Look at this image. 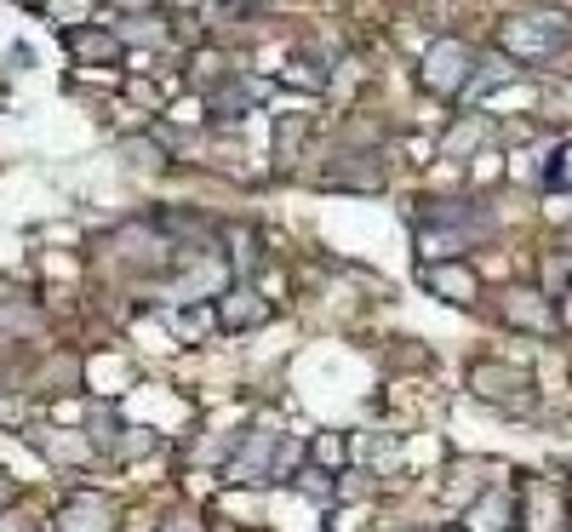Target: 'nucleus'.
Returning <instances> with one entry per match:
<instances>
[{"mask_svg": "<svg viewBox=\"0 0 572 532\" xmlns=\"http://www.w3.org/2000/svg\"><path fill=\"white\" fill-rule=\"evenodd\" d=\"M572 35V18L561 7H532V12H516L503 18V52L510 58H555L561 41Z\"/></svg>", "mask_w": 572, "mask_h": 532, "instance_id": "1", "label": "nucleus"}, {"mask_svg": "<svg viewBox=\"0 0 572 532\" xmlns=\"http://www.w3.org/2000/svg\"><path fill=\"white\" fill-rule=\"evenodd\" d=\"M424 86L429 92H441V97H453V92H464L469 86V75H476V52H469L458 35H441L429 52H424Z\"/></svg>", "mask_w": 572, "mask_h": 532, "instance_id": "2", "label": "nucleus"}, {"mask_svg": "<svg viewBox=\"0 0 572 532\" xmlns=\"http://www.w3.org/2000/svg\"><path fill=\"white\" fill-rule=\"evenodd\" d=\"M476 389L487 395V401H503V407H527L532 401V384L516 367H498V361H481L476 367Z\"/></svg>", "mask_w": 572, "mask_h": 532, "instance_id": "3", "label": "nucleus"}, {"mask_svg": "<svg viewBox=\"0 0 572 532\" xmlns=\"http://www.w3.org/2000/svg\"><path fill=\"white\" fill-rule=\"evenodd\" d=\"M476 241H481V229H441V223H424V229H418V252L435 258V263L453 258V252H464V247H476Z\"/></svg>", "mask_w": 572, "mask_h": 532, "instance_id": "4", "label": "nucleus"}, {"mask_svg": "<svg viewBox=\"0 0 572 532\" xmlns=\"http://www.w3.org/2000/svg\"><path fill=\"white\" fill-rule=\"evenodd\" d=\"M476 275L464 270V263H429V292H441L447 304H476Z\"/></svg>", "mask_w": 572, "mask_h": 532, "instance_id": "5", "label": "nucleus"}, {"mask_svg": "<svg viewBox=\"0 0 572 532\" xmlns=\"http://www.w3.org/2000/svg\"><path fill=\"white\" fill-rule=\"evenodd\" d=\"M503 315H510L516 326H532V332H550L555 326V310L538 292H510V298H503Z\"/></svg>", "mask_w": 572, "mask_h": 532, "instance_id": "6", "label": "nucleus"}, {"mask_svg": "<svg viewBox=\"0 0 572 532\" xmlns=\"http://www.w3.org/2000/svg\"><path fill=\"white\" fill-rule=\"evenodd\" d=\"M469 532H510V498L503 492H487L469 504Z\"/></svg>", "mask_w": 572, "mask_h": 532, "instance_id": "7", "label": "nucleus"}, {"mask_svg": "<svg viewBox=\"0 0 572 532\" xmlns=\"http://www.w3.org/2000/svg\"><path fill=\"white\" fill-rule=\"evenodd\" d=\"M521 70L516 63H503V58H492V63H476V75H469V86H464V97H487V92H498V86H510Z\"/></svg>", "mask_w": 572, "mask_h": 532, "instance_id": "8", "label": "nucleus"}, {"mask_svg": "<svg viewBox=\"0 0 572 532\" xmlns=\"http://www.w3.org/2000/svg\"><path fill=\"white\" fill-rule=\"evenodd\" d=\"M263 315H269V304H258L252 292H229V304H223L229 326H247V321H263Z\"/></svg>", "mask_w": 572, "mask_h": 532, "instance_id": "9", "label": "nucleus"}, {"mask_svg": "<svg viewBox=\"0 0 572 532\" xmlns=\"http://www.w3.org/2000/svg\"><path fill=\"white\" fill-rule=\"evenodd\" d=\"M70 46L81 52V58H115V35H97V29H75V35H70Z\"/></svg>", "mask_w": 572, "mask_h": 532, "instance_id": "10", "label": "nucleus"}, {"mask_svg": "<svg viewBox=\"0 0 572 532\" xmlns=\"http://www.w3.org/2000/svg\"><path fill=\"white\" fill-rule=\"evenodd\" d=\"M572 281V252H550L544 258V292H566Z\"/></svg>", "mask_w": 572, "mask_h": 532, "instance_id": "11", "label": "nucleus"}, {"mask_svg": "<svg viewBox=\"0 0 572 532\" xmlns=\"http://www.w3.org/2000/svg\"><path fill=\"white\" fill-rule=\"evenodd\" d=\"M550 189H555V195H566V189H572V144H561V149H555V160H550Z\"/></svg>", "mask_w": 572, "mask_h": 532, "instance_id": "12", "label": "nucleus"}, {"mask_svg": "<svg viewBox=\"0 0 572 532\" xmlns=\"http://www.w3.org/2000/svg\"><path fill=\"white\" fill-rule=\"evenodd\" d=\"M229 241H235V270H252V258H258V247H252V236H247V229H229Z\"/></svg>", "mask_w": 572, "mask_h": 532, "instance_id": "13", "label": "nucleus"}, {"mask_svg": "<svg viewBox=\"0 0 572 532\" xmlns=\"http://www.w3.org/2000/svg\"><path fill=\"white\" fill-rule=\"evenodd\" d=\"M476 138H481V126H476V121H464V126L453 132V138H447V149H453V155H469V144H476Z\"/></svg>", "mask_w": 572, "mask_h": 532, "instance_id": "14", "label": "nucleus"}, {"mask_svg": "<svg viewBox=\"0 0 572 532\" xmlns=\"http://www.w3.org/2000/svg\"><path fill=\"white\" fill-rule=\"evenodd\" d=\"M212 332V310H189L184 315V338H207Z\"/></svg>", "mask_w": 572, "mask_h": 532, "instance_id": "15", "label": "nucleus"}, {"mask_svg": "<svg viewBox=\"0 0 572 532\" xmlns=\"http://www.w3.org/2000/svg\"><path fill=\"white\" fill-rule=\"evenodd\" d=\"M275 138H281V160H292V144H304V126L281 121V132H275Z\"/></svg>", "mask_w": 572, "mask_h": 532, "instance_id": "16", "label": "nucleus"}, {"mask_svg": "<svg viewBox=\"0 0 572 532\" xmlns=\"http://www.w3.org/2000/svg\"><path fill=\"white\" fill-rule=\"evenodd\" d=\"M339 452H344L339 436H321V441H315V458H321V463H339Z\"/></svg>", "mask_w": 572, "mask_h": 532, "instance_id": "17", "label": "nucleus"}, {"mask_svg": "<svg viewBox=\"0 0 572 532\" xmlns=\"http://www.w3.org/2000/svg\"><path fill=\"white\" fill-rule=\"evenodd\" d=\"M292 463H298V447H281V458H275V470H269V476L287 481V476H292Z\"/></svg>", "mask_w": 572, "mask_h": 532, "instance_id": "18", "label": "nucleus"}, {"mask_svg": "<svg viewBox=\"0 0 572 532\" xmlns=\"http://www.w3.org/2000/svg\"><path fill=\"white\" fill-rule=\"evenodd\" d=\"M166 532H200V526H195L189 515H178V521H173V526H166Z\"/></svg>", "mask_w": 572, "mask_h": 532, "instance_id": "19", "label": "nucleus"}, {"mask_svg": "<svg viewBox=\"0 0 572 532\" xmlns=\"http://www.w3.org/2000/svg\"><path fill=\"white\" fill-rule=\"evenodd\" d=\"M566 310H572V298H566Z\"/></svg>", "mask_w": 572, "mask_h": 532, "instance_id": "20", "label": "nucleus"}]
</instances>
